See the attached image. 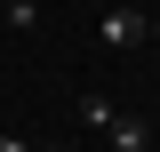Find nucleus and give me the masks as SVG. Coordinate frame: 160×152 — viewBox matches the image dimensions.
<instances>
[{"label": "nucleus", "mask_w": 160, "mask_h": 152, "mask_svg": "<svg viewBox=\"0 0 160 152\" xmlns=\"http://www.w3.org/2000/svg\"><path fill=\"white\" fill-rule=\"evenodd\" d=\"M96 40H104V48H136V40H152V24H144V8L112 0V8L96 16Z\"/></svg>", "instance_id": "nucleus-1"}, {"label": "nucleus", "mask_w": 160, "mask_h": 152, "mask_svg": "<svg viewBox=\"0 0 160 152\" xmlns=\"http://www.w3.org/2000/svg\"><path fill=\"white\" fill-rule=\"evenodd\" d=\"M104 136H112V152H144V144H152V128L128 120V112H112V128H104Z\"/></svg>", "instance_id": "nucleus-2"}, {"label": "nucleus", "mask_w": 160, "mask_h": 152, "mask_svg": "<svg viewBox=\"0 0 160 152\" xmlns=\"http://www.w3.org/2000/svg\"><path fill=\"white\" fill-rule=\"evenodd\" d=\"M0 152H32V144H24V136H0Z\"/></svg>", "instance_id": "nucleus-3"}, {"label": "nucleus", "mask_w": 160, "mask_h": 152, "mask_svg": "<svg viewBox=\"0 0 160 152\" xmlns=\"http://www.w3.org/2000/svg\"><path fill=\"white\" fill-rule=\"evenodd\" d=\"M0 8H16V0H0Z\"/></svg>", "instance_id": "nucleus-4"}, {"label": "nucleus", "mask_w": 160, "mask_h": 152, "mask_svg": "<svg viewBox=\"0 0 160 152\" xmlns=\"http://www.w3.org/2000/svg\"><path fill=\"white\" fill-rule=\"evenodd\" d=\"M0 24H8V8H0Z\"/></svg>", "instance_id": "nucleus-5"}]
</instances>
